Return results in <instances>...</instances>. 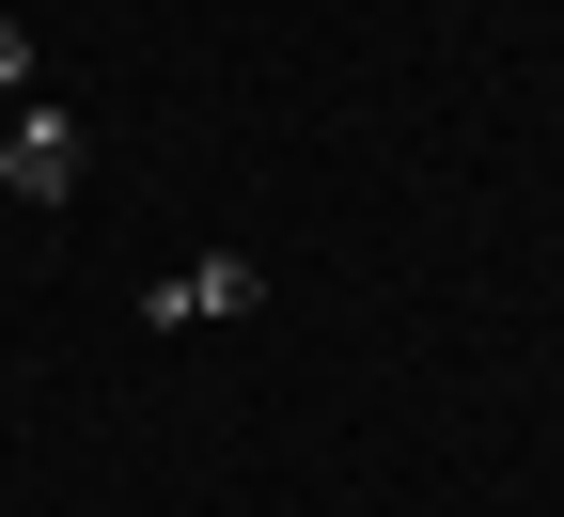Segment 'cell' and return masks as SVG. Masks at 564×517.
I'll return each instance as SVG.
<instances>
[{
    "instance_id": "cell-1",
    "label": "cell",
    "mask_w": 564,
    "mask_h": 517,
    "mask_svg": "<svg viewBox=\"0 0 564 517\" xmlns=\"http://www.w3.org/2000/svg\"><path fill=\"white\" fill-rule=\"evenodd\" d=\"M236 314H267V267L251 251H188L173 282H141V330H236Z\"/></svg>"
},
{
    "instance_id": "cell-2",
    "label": "cell",
    "mask_w": 564,
    "mask_h": 517,
    "mask_svg": "<svg viewBox=\"0 0 564 517\" xmlns=\"http://www.w3.org/2000/svg\"><path fill=\"white\" fill-rule=\"evenodd\" d=\"M0 189H17V204H63V189H79V110H63V95H17V110H0Z\"/></svg>"
},
{
    "instance_id": "cell-3",
    "label": "cell",
    "mask_w": 564,
    "mask_h": 517,
    "mask_svg": "<svg viewBox=\"0 0 564 517\" xmlns=\"http://www.w3.org/2000/svg\"><path fill=\"white\" fill-rule=\"evenodd\" d=\"M17 95H32V32L0 17V110H17Z\"/></svg>"
}]
</instances>
